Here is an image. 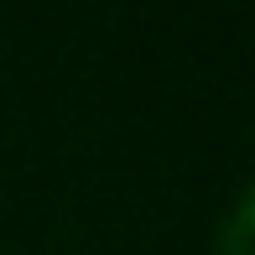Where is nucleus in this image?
<instances>
[{
    "label": "nucleus",
    "instance_id": "f257e3e1",
    "mask_svg": "<svg viewBox=\"0 0 255 255\" xmlns=\"http://www.w3.org/2000/svg\"><path fill=\"white\" fill-rule=\"evenodd\" d=\"M250 219H255V188L240 182L229 208L214 224V255H250Z\"/></svg>",
    "mask_w": 255,
    "mask_h": 255
}]
</instances>
